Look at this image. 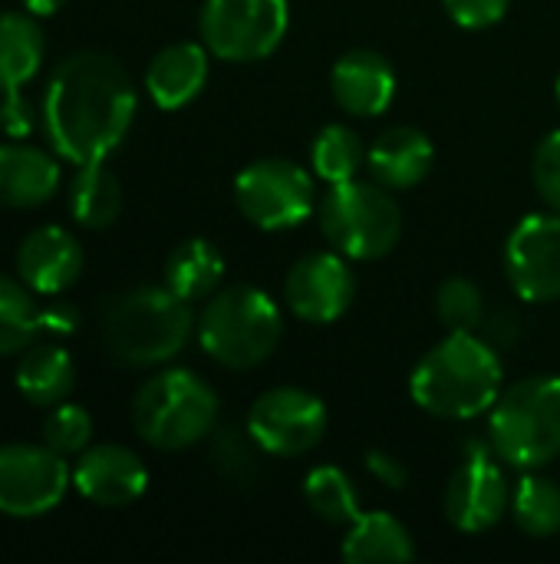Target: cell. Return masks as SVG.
Masks as SVG:
<instances>
[{
  "mask_svg": "<svg viewBox=\"0 0 560 564\" xmlns=\"http://www.w3.org/2000/svg\"><path fill=\"white\" fill-rule=\"evenodd\" d=\"M135 86L119 59L79 50L59 59L43 89V132L73 165L106 162L135 119Z\"/></svg>",
  "mask_w": 560,
  "mask_h": 564,
  "instance_id": "cell-1",
  "label": "cell"
},
{
  "mask_svg": "<svg viewBox=\"0 0 560 564\" xmlns=\"http://www.w3.org/2000/svg\"><path fill=\"white\" fill-rule=\"evenodd\" d=\"M505 390L498 350L479 334H449L409 373V397L439 420H475Z\"/></svg>",
  "mask_w": 560,
  "mask_h": 564,
  "instance_id": "cell-2",
  "label": "cell"
},
{
  "mask_svg": "<svg viewBox=\"0 0 560 564\" xmlns=\"http://www.w3.org/2000/svg\"><path fill=\"white\" fill-rule=\"evenodd\" d=\"M191 324L188 301L172 288H135L106 307L102 344L125 367H158L185 350Z\"/></svg>",
  "mask_w": 560,
  "mask_h": 564,
  "instance_id": "cell-3",
  "label": "cell"
},
{
  "mask_svg": "<svg viewBox=\"0 0 560 564\" xmlns=\"http://www.w3.org/2000/svg\"><path fill=\"white\" fill-rule=\"evenodd\" d=\"M492 449L515 469H545L560 456V377H525L502 390L488 420Z\"/></svg>",
  "mask_w": 560,
  "mask_h": 564,
  "instance_id": "cell-4",
  "label": "cell"
},
{
  "mask_svg": "<svg viewBox=\"0 0 560 564\" xmlns=\"http://www.w3.org/2000/svg\"><path fill=\"white\" fill-rule=\"evenodd\" d=\"M284 334L281 307L254 284H234L218 291L198 321V344L201 350L228 367V370H251L264 364Z\"/></svg>",
  "mask_w": 560,
  "mask_h": 564,
  "instance_id": "cell-5",
  "label": "cell"
},
{
  "mask_svg": "<svg viewBox=\"0 0 560 564\" xmlns=\"http://www.w3.org/2000/svg\"><path fill=\"white\" fill-rule=\"evenodd\" d=\"M218 397L191 370H162L149 377L132 400L135 433L165 453L188 449L215 433Z\"/></svg>",
  "mask_w": 560,
  "mask_h": 564,
  "instance_id": "cell-6",
  "label": "cell"
},
{
  "mask_svg": "<svg viewBox=\"0 0 560 564\" xmlns=\"http://www.w3.org/2000/svg\"><path fill=\"white\" fill-rule=\"evenodd\" d=\"M320 231L350 261L386 258L403 238V208L380 182H340L320 202Z\"/></svg>",
  "mask_w": 560,
  "mask_h": 564,
  "instance_id": "cell-7",
  "label": "cell"
},
{
  "mask_svg": "<svg viewBox=\"0 0 560 564\" xmlns=\"http://www.w3.org/2000/svg\"><path fill=\"white\" fill-rule=\"evenodd\" d=\"M290 23L287 0H205L198 33L211 56L224 63L267 59Z\"/></svg>",
  "mask_w": 560,
  "mask_h": 564,
  "instance_id": "cell-8",
  "label": "cell"
},
{
  "mask_svg": "<svg viewBox=\"0 0 560 564\" xmlns=\"http://www.w3.org/2000/svg\"><path fill=\"white\" fill-rule=\"evenodd\" d=\"M241 215L261 231L304 225L317 208V182L290 159H257L234 178Z\"/></svg>",
  "mask_w": 560,
  "mask_h": 564,
  "instance_id": "cell-9",
  "label": "cell"
},
{
  "mask_svg": "<svg viewBox=\"0 0 560 564\" xmlns=\"http://www.w3.org/2000/svg\"><path fill=\"white\" fill-rule=\"evenodd\" d=\"M244 430L251 433L261 453L277 459H297L320 446L327 433V406L310 390L274 387L251 403Z\"/></svg>",
  "mask_w": 560,
  "mask_h": 564,
  "instance_id": "cell-10",
  "label": "cell"
},
{
  "mask_svg": "<svg viewBox=\"0 0 560 564\" xmlns=\"http://www.w3.org/2000/svg\"><path fill=\"white\" fill-rule=\"evenodd\" d=\"M69 489V469L46 443L0 446V512L10 519H36L53 512Z\"/></svg>",
  "mask_w": 560,
  "mask_h": 564,
  "instance_id": "cell-11",
  "label": "cell"
},
{
  "mask_svg": "<svg viewBox=\"0 0 560 564\" xmlns=\"http://www.w3.org/2000/svg\"><path fill=\"white\" fill-rule=\"evenodd\" d=\"M505 274L521 301L548 304L560 297V215H528L505 241Z\"/></svg>",
  "mask_w": 560,
  "mask_h": 564,
  "instance_id": "cell-12",
  "label": "cell"
},
{
  "mask_svg": "<svg viewBox=\"0 0 560 564\" xmlns=\"http://www.w3.org/2000/svg\"><path fill=\"white\" fill-rule=\"evenodd\" d=\"M340 251H310L294 261L284 278V304L304 324H333L340 321L353 297L356 278Z\"/></svg>",
  "mask_w": 560,
  "mask_h": 564,
  "instance_id": "cell-13",
  "label": "cell"
},
{
  "mask_svg": "<svg viewBox=\"0 0 560 564\" xmlns=\"http://www.w3.org/2000/svg\"><path fill=\"white\" fill-rule=\"evenodd\" d=\"M442 509L459 532L479 535L495 529L512 509V489L502 466L488 453H469L446 486Z\"/></svg>",
  "mask_w": 560,
  "mask_h": 564,
  "instance_id": "cell-14",
  "label": "cell"
},
{
  "mask_svg": "<svg viewBox=\"0 0 560 564\" xmlns=\"http://www.w3.org/2000/svg\"><path fill=\"white\" fill-rule=\"evenodd\" d=\"M73 486L83 499L102 509H122V506H132L145 492L149 469L125 446H116V443L86 446L73 466Z\"/></svg>",
  "mask_w": 560,
  "mask_h": 564,
  "instance_id": "cell-15",
  "label": "cell"
},
{
  "mask_svg": "<svg viewBox=\"0 0 560 564\" xmlns=\"http://www.w3.org/2000/svg\"><path fill=\"white\" fill-rule=\"evenodd\" d=\"M79 274H83V248L59 225L33 228L17 248V278L33 294H46V297L63 294L66 288L76 284Z\"/></svg>",
  "mask_w": 560,
  "mask_h": 564,
  "instance_id": "cell-16",
  "label": "cell"
},
{
  "mask_svg": "<svg viewBox=\"0 0 560 564\" xmlns=\"http://www.w3.org/2000/svg\"><path fill=\"white\" fill-rule=\"evenodd\" d=\"M330 89L343 112L350 116H383L396 96V73L389 59L376 50H347L330 69Z\"/></svg>",
  "mask_w": 560,
  "mask_h": 564,
  "instance_id": "cell-17",
  "label": "cell"
},
{
  "mask_svg": "<svg viewBox=\"0 0 560 564\" xmlns=\"http://www.w3.org/2000/svg\"><path fill=\"white\" fill-rule=\"evenodd\" d=\"M432 159V139L416 126H389L366 149V169L373 182L386 185L389 192L416 188L429 175Z\"/></svg>",
  "mask_w": 560,
  "mask_h": 564,
  "instance_id": "cell-18",
  "label": "cell"
},
{
  "mask_svg": "<svg viewBox=\"0 0 560 564\" xmlns=\"http://www.w3.org/2000/svg\"><path fill=\"white\" fill-rule=\"evenodd\" d=\"M59 188V162L23 139L0 142V205L3 208H36L50 202Z\"/></svg>",
  "mask_w": 560,
  "mask_h": 564,
  "instance_id": "cell-19",
  "label": "cell"
},
{
  "mask_svg": "<svg viewBox=\"0 0 560 564\" xmlns=\"http://www.w3.org/2000/svg\"><path fill=\"white\" fill-rule=\"evenodd\" d=\"M208 46L205 43H172L155 53L145 69V89L158 109L188 106L208 83Z\"/></svg>",
  "mask_w": 560,
  "mask_h": 564,
  "instance_id": "cell-20",
  "label": "cell"
},
{
  "mask_svg": "<svg viewBox=\"0 0 560 564\" xmlns=\"http://www.w3.org/2000/svg\"><path fill=\"white\" fill-rule=\"evenodd\" d=\"M343 562L373 564V562H413L416 542L409 529L389 516V512H360V519L350 525L343 549Z\"/></svg>",
  "mask_w": 560,
  "mask_h": 564,
  "instance_id": "cell-21",
  "label": "cell"
},
{
  "mask_svg": "<svg viewBox=\"0 0 560 564\" xmlns=\"http://www.w3.org/2000/svg\"><path fill=\"white\" fill-rule=\"evenodd\" d=\"M76 383L73 357L59 344H30L17 364V390L33 406H56Z\"/></svg>",
  "mask_w": 560,
  "mask_h": 564,
  "instance_id": "cell-22",
  "label": "cell"
},
{
  "mask_svg": "<svg viewBox=\"0 0 560 564\" xmlns=\"http://www.w3.org/2000/svg\"><path fill=\"white\" fill-rule=\"evenodd\" d=\"M43 30L33 13H0V93L23 89L43 66Z\"/></svg>",
  "mask_w": 560,
  "mask_h": 564,
  "instance_id": "cell-23",
  "label": "cell"
},
{
  "mask_svg": "<svg viewBox=\"0 0 560 564\" xmlns=\"http://www.w3.org/2000/svg\"><path fill=\"white\" fill-rule=\"evenodd\" d=\"M66 205H69V215L76 225L109 228L122 212V185L102 162L76 165V172L69 178Z\"/></svg>",
  "mask_w": 560,
  "mask_h": 564,
  "instance_id": "cell-24",
  "label": "cell"
},
{
  "mask_svg": "<svg viewBox=\"0 0 560 564\" xmlns=\"http://www.w3.org/2000/svg\"><path fill=\"white\" fill-rule=\"evenodd\" d=\"M221 278H224V258L205 238H188L165 258V288H172L188 304L208 297L221 284Z\"/></svg>",
  "mask_w": 560,
  "mask_h": 564,
  "instance_id": "cell-25",
  "label": "cell"
},
{
  "mask_svg": "<svg viewBox=\"0 0 560 564\" xmlns=\"http://www.w3.org/2000/svg\"><path fill=\"white\" fill-rule=\"evenodd\" d=\"M363 165H366V145L350 126L330 122L317 132L310 149V169L317 178H323L327 185H340L356 178Z\"/></svg>",
  "mask_w": 560,
  "mask_h": 564,
  "instance_id": "cell-26",
  "label": "cell"
},
{
  "mask_svg": "<svg viewBox=\"0 0 560 564\" xmlns=\"http://www.w3.org/2000/svg\"><path fill=\"white\" fill-rule=\"evenodd\" d=\"M512 519L531 539H551L560 532V486L545 476H525L512 492Z\"/></svg>",
  "mask_w": 560,
  "mask_h": 564,
  "instance_id": "cell-27",
  "label": "cell"
},
{
  "mask_svg": "<svg viewBox=\"0 0 560 564\" xmlns=\"http://www.w3.org/2000/svg\"><path fill=\"white\" fill-rule=\"evenodd\" d=\"M304 499L310 512L330 525H353L360 519V499L350 476L337 466H317L304 479Z\"/></svg>",
  "mask_w": 560,
  "mask_h": 564,
  "instance_id": "cell-28",
  "label": "cell"
},
{
  "mask_svg": "<svg viewBox=\"0 0 560 564\" xmlns=\"http://www.w3.org/2000/svg\"><path fill=\"white\" fill-rule=\"evenodd\" d=\"M40 334V307L20 278L0 274V357L20 354Z\"/></svg>",
  "mask_w": 560,
  "mask_h": 564,
  "instance_id": "cell-29",
  "label": "cell"
},
{
  "mask_svg": "<svg viewBox=\"0 0 560 564\" xmlns=\"http://www.w3.org/2000/svg\"><path fill=\"white\" fill-rule=\"evenodd\" d=\"M436 314L449 334H479L485 317V297L475 281L449 278L436 294Z\"/></svg>",
  "mask_w": 560,
  "mask_h": 564,
  "instance_id": "cell-30",
  "label": "cell"
},
{
  "mask_svg": "<svg viewBox=\"0 0 560 564\" xmlns=\"http://www.w3.org/2000/svg\"><path fill=\"white\" fill-rule=\"evenodd\" d=\"M92 440V416L89 410L76 406V403H56L50 406L46 420H43V443L59 453L63 459L79 456Z\"/></svg>",
  "mask_w": 560,
  "mask_h": 564,
  "instance_id": "cell-31",
  "label": "cell"
},
{
  "mask_svg": "<svg viewBox=\"0 0 560 564\" xmlns=\"http://www.w3.org/2000/svg\"><path fill=\"white\" fill-rule=\"evenodd\" d=\"M248 433V430H244ZM257 443L248 436H241L238 430H221L211 443V463L218 466V473L231 482H251L257 473V459H254Z\"/></svg>",
  "mask_w": 560,
  "mask_h": 564,
  "instance_id": "cell-32",
  "label": "cell"
},
{
  "mask_svg": "<svg viewBox=\"0 0 560 564\" xmlns=\"http://www.w3.org/2000/svg\"><path fill=\"white\" fill-rule=\"evenodd\" d=\"M531 182L545 205L560 212V129L548 132L531 159Z\"/></svg>",
  "mask_w": 560,
  "mask_h": 564,
  "instance_id": "cell-33",
  "label": "cell"
},
{
  "mask_svg": "<svg viewBox=\"0 0 560 564\" xmlns=\"http://www.w3.org/2000/svg\"><path fill=\"white\" fill-rule=\"evenodd\" d=\"M512 0H442L446 13L465 26V30H485V26H495L505 10H508Z\"/></svg>",
  "mask_w": 560,
  "mask_h": 564,
  "instance_id": "cell-34",
  "label": "cell"
},
{
  "mask_svg": "<svg viewBox=\"0 0 560 564\" xmlns=\"http://www.w3.org/2000/svg\"><path fill=\"white\" fill-rule=\"evenodd\" d=\"M36 129V112L30 106V99L20 89L3 93L0 99V132L7 139H26Z\"/></svg>",
  "mask_w": 560,
  "mask_h": 564,
  "instance_id": "cell-35",
  "label": "cell"
},
{
  "mask_svg": "<svg viewBox=\"0 0 560 564\" xmlns=\"http://www.w3.org/2000/svg\"><path fill=\"white\" fill-rule=\"evenodd\" d=\"M366 469H370V476H373V479H380L386 489H403V486L409 482V473H406V466H403L396 456L383 453V449H373V453H366Z\"/></svg>",
  "mask_w": 560,
  "mask_h": 564,
  "instance_id": "cell-36",
  "label": "cell"
},
{
  "mask_svg": "<svg viewBox=\"0 0 560 564\" xmlns=\"http://www.w3.org/2000/svg\"><path fill=\"white\" fill-rule=\"evenodd\" d=\"M79 327V311L63 304V301H53L46 307H40V330L46 334H56V337H66Z\"/></svg>",
  "mask_w": 560,
  "mask_h": 564,
  "instance_id": "cell-37",
  "label": "cell"
},
{
  "mask_svg": "<svg viewBox=\"0 0 560 564\" xmlns=\"http://www.w3.org/2000/svg\"><path fill=\"white\" fill-rule=\"evenodd\" d=\"M20 3H23V10L33 13V17H53L66 0H20Z\"/></svg>",
  "mask_w": 560,
  "mask_h": 564,
  "instance_id": "cell-38",
  "label": "cell"
},
{
  "mask_svg": "<svg viewBox=\"0 0 560 564\" xmlns=\"http://www.w3.org/2000/svg\"><path fill=\"white\" fill-rule=\"evenodd\" d=\"M558 99H560V76H558Z\"/></svg>",
  "mask_w": 560,
  "mask_h": 564,
  "instance_id": "cell-39",
  "label": "cell"
}]
</instances>
